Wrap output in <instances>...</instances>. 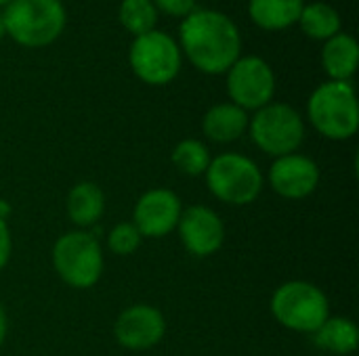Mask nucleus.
I'll use <instances>...</instances> for the list:
<instances>
[{
  "instance_id": "24",
  "label": "nucleus",
  "mask_w": 359,
  "mask_h": 356,
  "mask_svg": "<svg viewBox=\"0 0 359 356\" xmlns=\"http://www.w3.org/2000/svg\"><path fill=\"white\" fill-rule=\"evenodd\" d=\"M11 250H13L11 229H8L6 220H0V271L8 264V260H11Z\"/></svg>"
},
{
  "instance_id": "2",
  "label": "nucleus",
  "mask_w": 359,
  "mask_h": 356,
  "mask_svg": "<svg viewBox=\"0 0 359 356\" xmlns=\"http://www.w3.org/2000/svg\"><path fill=\"white\" fill-rule=\"evenodd\" d=\"M4 34L17 44L40 48L53 44L65 29L61 0H11L2 10Z\"/></svg>"
},
{
  "instance_id": "4",
  "label": "nucleus",
  "mask_w": 359,
  "mask_h": 356,
  "mask_svg": "<svg viewBox=\"0 0 359 356\" xmlns=\"http://www.w3.org/2000/svg\"><path fill=\"white\" fill-rule=\"evenodd\" d=\"M271 315L290 332L316 334L330 317V302L318 285L309 281H288L271 296Z\"/></svg>"
},
{
  "instance_id": "17",
  "label": "nucleus",
  "mask_w": 359,
  "mask_h": 356,
  "mask_svg": "<svg viewBox=\"0 0 359 356\" xmlns=\"http://www.w3.org/2000/svg\"><path fill=\"white\" fill-rule=\"evenodd\" d=\"M303 6V0H250L248 15L261 29L280 31L299 21Z\"/></svg>"
},
{
  "instance_id": "21",
  "label": "nucleus",
  "mask_w": 359,
  "mask_h": 356,
  "mask_svg": "<svg viewBox=\"0 0 359 356\" xmlns=\"http://www.w3.org/2000/svg\"><path fill=\"white\" fill-rule=\"evenodd\" d=\"M120 23L137 36L156 29L158 23V8L151 0H122L120 4Z\"/></svg>"
},
{
  "instance_id": "9",
  "label": "nucleus",
  "mask_w": 359,
  "mask_h": 356,
  "mask_svg": "<svg viewBox=\"0 0 359 356\" xmlns=\"http://www.w3.org/2000/svg\"><path fill=\"white\" fill-rule=\"evenodd\" d=\"M227 92L233 105L257 111L271 103L276 94V73L261 57H240L227 69Z\"/></svg>"
},
{
  "instance_id": "1",
  "label": "nucleus",
  "mask_w": 359,
  "mask_h": 356,
  "mask_svg": "<svg viewBox=\"0 0 359 356\" xmlns=\"http://www.w3.org/2000/svg\"><path fill=\"white\" fill-rule=\"evenodd\" d=\"M181 52L204 73L219 76L242 57V36L238 25L223 13L200 8L187 15L179 29Z\"/></svg>"
},
{
  "instance_id": "26",
  "label": "nucleus",
  "mask_w": 359,
  "mask_h": 356,
  "mask_svg": "<svg viewBox=\"0 0 359 356\" xmlns=\"http://www.w3.org/2000/svg\"><path fill=\"white\" fill-rule=\"evenodd\" d=\"M8 212H11V208H8V204L0 199V220H6V216H8Z\"/></svg>"
},
{
  "instance_id": "19",
  "label": "nucleus",
  "mask_w": 359,
  "mask_h": 356,
  "mask_svg": "<svg viewBox=\"0 0 359 356\" xmlns=\"http://www.w3.org/2000/svg\"><path fill=\"white\" fill-rule=\"evenodd\" d=\"M301 29L313 40H330L341 31V15L334 6L326 2L305 4L299 17Z\"/></svg>"
},
{
  "instance_id": "6",
  "label": "nucleus",
  "mask_w": 359,
  "mask_h": 356,
  "mask_svg": "<svg viewBox=\"0 0 359 356\" xmlns=\"http://www.w3.org/2000/svg\"><path fill=\"white\" fill-rule=\"evenodd\" d=\"M53 266L69 287L88 290L101 279L103 250L93 233L69 231L53 245Z\"/></svg>"
},
{
  "instance_id": "14",
  "label": "nucleus",
  "mask_w": 359,
  "mask_h": 356,
  "mask_svg": "<svg viewBox=\"0 0 359 356\" xmlns=\"http://www.w3.org/2000/svg\"><path fill=\"white\" fill-rule=\"evenodd\" d=\"M248 113L233 103L212 105L202 118V132L215 143H233L248 130Z\"/></svg>"
},
{
  "instance_id": "25",
  "label": "nucleus",
  "mask_w": 359,
  "mask_h": 356,
  "mask_svg": "<svg viewBox=\"0 0 359 356\" xmlns=\"http://www.w3.org/2000/svg\"><path fill=\"white\" fill-rule=\"evenodd\" d=\"M6 332H8V319H6V311L0 304V346L6 340Z\"/></svg>"
},
{
  "instance_id": "23",
  "label": "nucleus",
  "mask_w": 359,
  "mask_h": 356,
  "mask_svg": "<svg viewBox=\"0 0 359 356\" xmlns=\"http://www.w3.org/2000/svg\"><path fill=\"white\" fill-rule=\"evenodd\" d=\"M154 6L170 17H187L196 10V0H151Z\"/></svg>"
},
{
  "instance_id": "7",
  "label": "nucleus",
  "mask_w": 359,
  "mask_h": 356,
  "mask_svg": "<svg viewBox=\"0 0 359 356\" xmlns=\"http://www.w3.org/2000/svg\"><path fill=\"white\" fill-rule=\"evenodd\" d=\"M248 132L252 143L267 155L282 157L297 153L305 138L301 113L286 103H269L250 118Z\"/></svg>"
},
{
  "instance_id": "5",
  "label": "nucleus",
  "mask_w": 359,
  "mask_h": 356,
  "mask_svg": "<svg viewBox=\"0 0 359 356\" xmlns=\"http://www.w3.org/2000/svg\"><path fill=\"white\" fill-rule=\"evenodd\" d=\"M204 176L210 193L229 206H248L263 191L259 166L240 153H221L212 157Z\"/></svg>"
},
{
  "instance_id": "15",
  "label": "nucleus",
  "mask_w": 359,
  "mask_h": 356,
  "mask_svg": "<svg viewBox=\"0 0 359 356\" xmlns=\"http://www.w3.org/2000/svg\"><path fill=\"white\" fill-rule=\"evenodd\" d=\"M359 63V46L358 40L349 34L339 31L330 40H326L322 48V65L324 71L330 76L334 82H349Z\"/></svg>"
},
{
  "instance_id": "16",
  "label": "nucleus",
  "mask_w": 359,
  "mask_h": 356,
  "mask_svg": "<svg viewBox=\"0 0 359 356\" xmlns=\"http://www.w3.org/2000/svg\"><path fill=\"white\" fill-rule=\"evenodd\" d=\"M65 210H67L69 220L76 227L88 229L101 220V216L105 212V195H103L101 187L95 183H88V180L78 183L67 193Z\"/></svg>"
},
{
  "instance_id": "12",
  "label": "nucleus",
  "mask_w": 359,
  "mask_h": 356,
  "mask_svg": "<svg viewBox=\"0 0 359 356\" xmlns=\"http://www.w3.org/2000/svg\"><path fill=\"white\" fill-rule=\"evenodd\" d=\"M166 334L164 315L149 304H133L120 313L114 325L116 342L128 350H147L162 342Z\"/></svg>"
},
{
  "instance_id": "13",
  "label": "nucleus",
  "mask_w": 359,
  "mask_h": 356,
  "mask_svg": "<svg viewBox=\"0 0 359 356\" xmlns=\"http://www.w3.org/2000/svg\"><path fill=\"white\" fill-rule=\"evenodd\" d=\"M267 178L278 195L286 199H303L318 189L320 168L311 157L301 153H290V155L276 157Z\"/></svg>"
},
{
  "instance_id": "11",
  "label": "nucleus",
  "mask_w": 359,
  "mask_h": 356,
  "mask_svg": "<svg viewBox=\"0 0 359 356\" xmlns=\"http://www.w3.org/2000/svg\"><path fill=\"white\" fill-rule=\"evenodd\" d=\"M183 206L175 191L151 189L143 193L133 210V225L139 229L141 237H166L179 225Z\"/></svg>"
},
{
  "instance_id": "10",
  "label": "nucleus",
  "mask_w": 359,
  "mask_h": 356,
  "mask_svg": "<svg viewBox=\"0 0 359 356\" xmlns=\"http://www.w3.org/2000/svg\"><path fill=\"white\" fill-rule=\"evenodd\" d=\"M183 248L196 258L217 254L225 243V225L208 206H191L181 212L177 225Z\"/></svg>"
},
{
  "instance_id": "18",
  "label": "nucleus",
  "mask_w": 359,
  "mask_h": 356,
  "mask_svg": "<svg viewBox=\"0 0 359 356\" xmlns=\"http://www.w3.org/2000/svg\"><path fill=\"white\" fill-rule=\"evenodd\" d=\"M313 342L320 350L337 356H347L358 350L359 332L355 323L345 317H328L313 334Z\"/></svg>"
},
{
  "instance_id": "22",
  "label": "nucleus",
  "mask_w": 359,
  "mask_h": 356,
  "mask_svg": "<svg viewBox=\"0 0 359 356\" xmlns=\"http://www.w3.org/2000/svg\"><path fill=\"white\" fill-rule=\"evenodd\" d=\"M143 237L139 233V229L133 222H120L109 231L107 237V245L114 254L118 256H130L139 250Z\"/></svg>"
},
{
  "instance_id": "8",
  "label": "nucleus",
  "mask_w": 359,
  "mask_h": 356,
  "mask_svg": "<svg viewBox=\"0 0 359 356\" xmlns=\"http://www.w3.org/2000/svg\"><path fill=\"white\" fill-rule=\"evenodd\" d=\"M183 52L179 44L164 31H147L137 36L130 44L128 61L135 76L151 86H164L172 82L181 71Z\"/></svg>"
},
{
  "instance_id": "27",
  "label": "nucleus",
  "mask_w": 359,
  "mask_h": 356,
  "mask_svg": "<svg viewBox=\"0 0 359 356\" xmlns=\"http://www.w3.org/2000/svg\"><path fill=\"white\" fill-rule=\"evenodd\" d=\"M4 36V21H2V13H0V38Z\"/></svg>"
},
{
  "instance_id": "20",
  "label": "nucleus",
  "mask_w": 359,
  "mask_h": 356,
  "mask_svg": "<svg viewBox=\"0 0 359 356\" xmlns=\"http://www.w3.org/2000/svg\"><path fill=\"white\" fill-rule=\"evenodd\" d=\"M210 151L198 138H185L172 149V164L187 176H202L210 166Z\"/></svg>"
},
{
  "instance_id": "3",
  "label": "nucleus",
  "mask_w": 359,
  "mask_h": 356,
  "mask_svg": "<svg viewBox=\"0 0 359 356\" xmlns=\"http://www.w3.org/2000/svg\"><path fill=\"white\" fill-rule=\"evenodd\" d=\"M311 126L330 141H347L359 128V107L351 82L328 80L320 84L307 103Z\"/></svg>"
},
{
  "instance_id": "28",
  "label": "nucleus",
  "mask_w": 359,
  "mask_h": 356,
  "mask_svg": "<svg viewBox=\"0 0 359 356\" xmlns=\"http://www.w3.org/2000/svg\"><path fill=\"white\" fill-rule=\"evenodd\" d=\"M8 2H11V0H0V6H6Z\"/></svg>"
}]
</instances>
